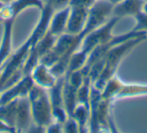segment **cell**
<instances>
[{"label": "cell", "mask_w": 147, "mask_h": 133, "mask_svg": "<svg viewBox=\"0 0 147 133\" xmlns=\"http://www.w3.org/2000/svg\"><path fill=\"white\" fill-rule=\"evenodd\" d=\"M118 21V17L112 16L107 22H105L104 24L95 28L89 34H87L83 41V45L81 49H78L69 59L67 73L81 70L85 65L87 59H88L89 55L92 53L93 49L98 47L99 45H102L112 38V29Z\"/></svg>", "instance_id": "1"}, {"label": "cell", "mask_w": 147, "mask_h": 133, "mask_svg": "<svg viewBox=\"0 0 147 133\" xmlns=\"http://www.w3.org/2000/svg\"><path fill=\"white\" fill-rule=\"evenodd\" d=\"M146 34L137 35V36H134L132 38L128 39V41H123V43H118V45L111 47L108 51V53L105 55V57L102 59H100V61H103V63H104V67H103V70L100 73L99 77L92 84L93 86L98 89V90L103 91V89L105 88L107 83L115 76L117 69H118V65H120V61H122L123 57L135 45H137L141 41H144L146 38Z\"/></svg>", "instance_id": "2"}, {"label": "cell", "mask_w": 147, "mask_h": 133, "mask_svg": "<svg viewBox=\"0 0 147 133\" xmlns=\"http://www.w3.org/2000/svg\"><path fill=\"white\" fill-rule=\"evenodd\" d=\"M112 103V101L102 96V91L91 85L89 116V130L91 132H100L102 130L116 132L111 117Z\"/></svg>", "instance_id": "3"}, {"label": "cell", "mask_w": 147, "mask_h": 133, "mask_svg": "<svg viewBox=\"0 0 147 133\" xmlns=\"http://www.w3.org/2000/svg\"><path fill=\"white\" fill-rule=\"evenodd\" d=\"M32 121L38 129L47 128L53 123V113L49 95L45 88L34 83L28 93Z\"/></svg>", "instance_id": "4"}, {"label": "cell", "mask_w": 147, "mask_h": 133, "mask_svg": "<svg viewBox=\"0 0 147 133\" xmlns=\"http://www.w3.org/2000/svg\"><path fill=\"white\" fill-rule=\"evenodd\" d=\"M147 95V85L124 84L118 77L114 76L105 86L102 91V96L114 102L116 99L123 97Z\"/></svg>", "instance_id": "5"}, {"label": "cell", "mask_w": 147, "mask_h": 133, "mask_svg": "<svg viewBox=\"0 0 147 133\" xmlns=\"http://www.w3.org/2000/svg\"><path fill=\"white\" fill-rule=\"evenodd\" d=\"M63 82H65V76L57 78L55 84L49 89V99H51L53 118L55 121L61 123V124L69 117L65 108V103H63Z\"/></svg>", "instance_id": "6"}, {"label": "cell", "mask_w": 147, "mask_h": 133, "mask_svg": "<svg viewBox=\"0 0 147 133\" xmlns=\"http://www.w3.org/2000/svg\"><path fill=\"white\" fill-rule=\"evenodd\" d=\"M33 85H34V82H33L31 75L23 76L17 83H15L14 85L1 92V94H0V106L7 104V103L19 98V97L27 96L29 90Z\"/></svg>", "instance_id": "7"}, {"label": "cell", "mask_w": 147, "mask_h": 133, "mask_svg": "<svg viewBox=\"0 0 147 133\" xmlns=\"http://www.w3.org/2000/svg\"><path fill=\"white\" fill-rule=\"evenodd\" d=\"M69 16L67 20L65 32L76 34L84 29L88 19L89 10L80 5H69Z\"/></svg>", "instance_id": "8"}, {"label": "cell", "mask_w": 147, "mask_h": 133, "mask_svg": "<svg viewBox=\"0 0 147 133\" xmlns=\"http://www.w3.org/2000/svg\"><path fill=\"white\" fill-rule=\"evenodd\" d=\"M32 116H31L30 103L28 96H23L17 98L16 106V118H15V128L16 131H26L31 125Z\"/></svg>", "instance_id": "9"}, {"label": "cell", "mask_w": 147, "mask_h": 133, "mask_svg": "<svg viewBox=\"0 0 147 133\" xmlns=\"http://www.w3.org/2000/svg\"><path fill=\"white\" fill-rule=\"evenodd\" d=\"M29 7H36L42 9L43 2L41 0H13L7 3L4 8L1 10L3 20L9 18H16L23 10Z\"/></svg>", "instance_id": "10"}, {"label": "cell", "mask_w": 147, "mask_h": 133, "mask_svg": "<svg viewBox=\"0 0 147 133\" xmlns=\"http://www.w3.org/2000/svg\"><path fill=\"white\" fill-rule=\"evenodd\" d=\"M146 0H123L122 2L113 6L112 16L119 19L125 16H135L137 13L142 11V6Z\"/></svg>", "instance_id": "11"}, {"label": "cell", "mask_w": 147, "mask_h": 133, "mask_svg": "<svg viewBox=\"0 0 147 133\" xmlns=\"http://www.w3.org/2000/svg\"><path fill=\"white\" fill-rule=\"evenodd\" d=\"M31 77L35 84L45 89H51L57 80V78H55L51 72L49 67L41 63H38V65L33 69Z\"/></svg>", "instance_id": "12"}, {"label": "cell", "mask_w": 147, "mask_h": 133, "mask_svg": "<svg viewBox=\"0 0 147 133\" xmlns=\"http://www.w3.org/2000/svg\"><path fill=\"white\" fill-rule=\"evenodd\" d=\"M69 10H71L69 5H67L65 8L59 9L57 12H53L47 30L53 34H55V36H59L63 32H65L67 20H69Z\"/></svg>", "instance_id": "13"}, {"label": "cell", "mask_w": 147, "mask_h": 133, "mask_svg": "<svg viewBox=\"0 0 147 133\" xmlns=\"http://www.w3.org/2000/svg\"><path fill=\"white\" fill-rule=\"evenodd\" d=\"M14 18L5 19L3 21L4 29H3V36L0 45V67H2L4 61L8 59L11 53V41H12V29Z\"/></svg>", "instance_id": "14"}, {"label": "cell", "mask_w": 147, "mask_h": 133, "mask_svg": "<svg viewBox=\"0 0 147 133\" xmlns=\"http://www.w3.org/2000/svg\"><path fill=\"white\" fill-rule=\"evenodd\" d=\"M135 19H136V25L133 28V30L136 31H147V13L140 11L135 15Z\"/></svg>", "instance_id": "15"}, {"label": "cell", "mask_w": 147, "mask_h": 133, "mask_svg": "<svg viewBox=\"0 0 147 133\" xmlns=\"http://www.w3.org/2000/svg\"><path fill=\"white\" fill-rule=\"evenodd\" d=\"M41 1L43 2V5H49L55 11H57L67 6L71 0H41Z\"/></svg>", "instance_id": "16"}, {"label": "cell", "mask_w": 147, "mask_h": 133, "mask_svg": "<svg viewBox=\"0 0 147 133\" xmlns=\"http://www.w3.org/2000/svg\"><path fill=\"white\" fill-rule=\"evenodd\" d=\"M63 130L65 132H79V124L76 119L73 117H67L63 123Z\"/></svg>", "instance_id": "17"}, {"label": "cell", "mask_w": 147, "mask_h": 133, "mask_svg": "<svg viewBox=\"0 0 147 133\" xmlns=\"http://www.w3.org/2000/svg\"><path fill=\"white\" fill-rule=\"evenodd\" d=\"M109 1H110V2L113 4V6H114V5H116V4H118V3L122 2L123 0H109Z\"/></svg>", "instance_id": "18"}, {"label": "cell", "mask_w": 147, "mask_h": 133, "mask_svg": "<svg viewBox=\"0 0 147 133\" xmlns=\"http://www.w3.org/2000/svg\"><path fill=\"white\" fill-rule=\"evenodd\" d=\"M142 11H143V12H145V13H147V1H145L144 4H143V6H142Z\"/></svg>", "instance_id": "19"}, {"label": "cell", "mask_w": 147, "mask_h": 133, "mask_svg": "<svg viewBox=\"0 0 147 133\" xmlns=\"http://www.w3.org/2000/svg\"><path fill=\"white\" fill-rule=\"evenodd\" d=\"M5 5H6V3H4L3 1H1V0H0V12H1V10H2V9L5 7Z\"/></svg>", "instance_id": "20"}, {"label": "cell", "mask_w": 147, "mask_h": 133, "mask_svg": "<svg viewBox=\"0 0 147 133\" xmlns=\"http://www.w3.org/2000/svg\"><path fill=\"white\" fill-rule=\"evenodd\" d=\"M3 17H2V14H1V12H0V23H3Z\"/></svg>", "instance_id": "21"}, {"label": "cell", "mask_w": 147, "mask_h": 133, "mask_svg": "<svg viewBox=\"0 0 147 133\" xmlns=\"http://www.w3.org/2000/svg\"><path fill=\"white\" fill-rule=\"evenodd\" d=\"M1 1H3V2H4V3H6V4H7V3L11 2V1H13V0H1Z\"/></svg>", "instance_id": "22"}, {"label": "cell", "mask_w": 147, "mask_h": 133, "mask_svg": "<svg viewBox=\"0 0 147 133\" xmlns=\"http://www.w3.org/2000/svg\"><path fill=\"white\" fill-rule=\"evenodd\" d=\"M1 92H2V91H1V90H0V94H1Z\"/></svg>", "instance_id": "23"}, {"label": "cell", "mask_w": 147, "mask_h": 133, "mask_svg": "<svg viewBox=\"0 0 147 133\" xmlns=\"http://www.w3.org/2000/svg\"><path fill=\"white\" fill-rule=\"evenodd\" d=\"M146 1H147V0H146Z\"/></svg>", "instance_id": "24"}]
</instances>
